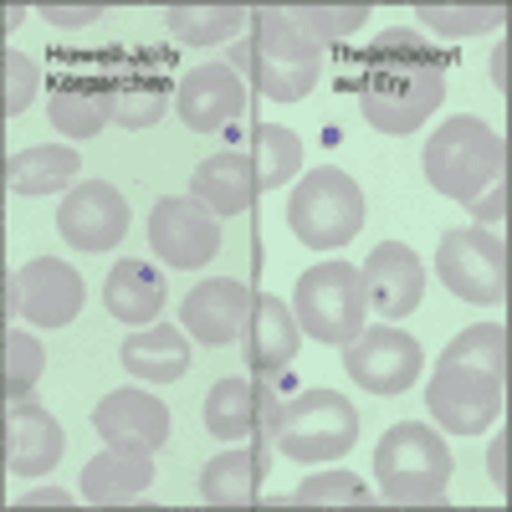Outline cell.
Instances as JSON below:
<instances>
[{"label":"cell","mask_w":512,"mask_h":512,"mask_svg":"<svg viewBox=\"0 0 512 512\" xmlns=\"http://www.w3.org/2000/svg\"><path fill=\"white\" fill-rule=\"evenodd\" d=\"M354 93L369 118V128L390 139H405L431 118L446 98V57L420 41L410 26L379 31V41L359 52L354 62Z\"/></svg>","instance_id":"cell-1"},{"label":"cell","mask_w":512,"mask_h":512,"mask_svg":"<svg viewBox=\"0 0 512 512\" xmlns=\"http://www.w3.org/2000/svg\"><path fill=\"white\" fill-rule=\"evenodd\" d=\"M507 400V333L502 323L461 328L425 384V410L451 436H482Z\"/></svg>","instance_id":"cell-2"},{"label":"cell","mask_w":512,"mask_h":512,"mask_svg":"<svg viewBox=\"0 0 512 512\" xmlns=\"http://www.w3.org/2000/svg\"><path fill=\"white\" fill-rule=\"evenodd\" d=\"M425 180L431 190L477 205L487 190L507 185V144L487 118L456 113L425 139Z\"/></svg>","instance_id":"cell-3"},{"label":"cell","mask_w":512,"mask_h":512,"mask_svg":"<svg viewBox=\"0 0 512 512\" xmlns=\"http://www.w3.org/2000/svg\"><path fill=\"white\" fill-rule=\"evenodd\" d=\"M323 72V41L287 16V6H267L251 16V77L272 103H303Z\"/></svg>","instance_id":"cell-4"},{"label":"cell","mask_w":512,"mask_h":512,"mask_svg":"<svg viewBox=\"0 0 512 512\" xmlns=\"http://www.w3.org/2000/svg\"><path fill=\"white\" fill-rule=\"evenodd\" d=\"M118 77H123V52H72L57 77H52V128L67 139H93L103 123H113L118 103Z\"/></svg>","instance_id":"cell-5"},{"label":"cell","mask_w":512,"mask_h":512,"mask_svg":"<svg viewBox=\"0 0 512 512\" xmlns=\"http://www.w3.org/2000/svg\"><path fill=\"white\" fill-rule=\"evenodd\" d=\"M374 477L390 502H436L451 482V451L431 425L400 420L374 446Z\"/></svg>","instance_id":"cell-6"},{"label":"cell","mask_w":512,"mask_h":512,"mask_svg":"<svg viewBox=\"0 0 512 512\" xmlns=\"http://www.w3.org/2000/svg\"><path fill=\"white\" fill-rule=\"evenodd\" d=\"M292 308H297V328H303L308 338L333 344V349H349L364 333V308H369L359 267H349V262L308 267L292 287Z\"/></svg>","instance_id":"cell-7"},{"label":"cell","mask_w":512,"mask_h":512,"mask_svg":"<svg viewBox=\"0 0 512 512\" xmlns=\"http://www.w3.org/2000/svg\"><path fill=\"white\" fill-rule=\"evenodd\" d=\"M287 226L313 251H333V246L354 241L364 226V195H359L354 175H344L333 164L303 175L297 190L287 195Z\"/></svg>","instance_id":"cell-8"},{"label":"cell","mask_w":512,"mask_h":512,"mask_svg":"<svg viewBox=\"0 0 512 512\" xmlns=\"http://www.w3.org/2000/svg\"><path fill=\"white\" fill-rule=\"evenodd\" d=\"M354 441H359V410L338 390H303L282 405L277 451L287 461H303V466L338 461L354 451Z\"/></svg>","instance_id":"cell-9"},{"label":"cell","mask_w":512,"mask_h":512,"mask_svg":"<svg viewBox=\"0 0 512 512\" xmlns=\"http://www.w3.org/2000/svg\"><path fill=\"white\" fill-rule=\"evenodd\" d=\"M282 384L277 379H216L205 395V425L221 441H246L256 436V466L272 472V451H277V420H282Z\"/></svg>","instance_id":"cell-10"},{"label":"cell","mask_w":512,"mask_h":512,"mask_svg":"<svg viewBox=\"0 0 512 512\" xmlns=\"http://www.w3.org/2000/svg\"><path fill=\"white\" fill-rule=\"evenodd\" d=\"M436 272L466 303H502L507 297V246L482 226L446 231L441 251H436Z\"/></svg>","instance_id":"cell-11"},{"label":"cell","mask_w":512,"mask_h":512,"mask_svg":"<svg viewBox=\"0 0 512 512\" xmlns=\"http://www.w3.org/2000/svg\"><path fill=\"white\" fill-rule=\"evenodd\" d=\"M149 246L164 267L195 272L221 251V216H210V210L190 195H169L149 216Z\"/></svg>","instance_id":"cell-12"},{"label":"cell","mask_w":512,"mask_h":512,"mask_svg":"<svg viewBox=\"0 0 512 512\" xmlns=\"http://www.w3.org/2000/svg\"><path fill=\"white\" fill-rule=\"evenodd\" d=\"M420 344L410 333L390 328V323H374L364 328L354 344L344 349V369L354 384H364L369 395H405L410 384L420 379Z\"/></svg>","instance_id":"cell-13"},{"label":"cell","mask_w":512,"mask_h":512,"mask_svg":"<svg viewBox=\"0 0 512 512\" xmlns=\"http://www.w3.org/2000/svg\"><path fill=\"white\" fill-rule=\"evenodd\" d=\"M57 231L72 251H113L128 231V200L103 180H82L57 210Z\"/></svg>","instance_id":"cell-14"},{"label":"cell","mask_w":512,"mask_h":512,"mask_svg":"<svg viewBox=\"0 0 512 512\" xmlns=\"http://www.w3.org/2000/svg\"><path fill=\"white\" fill-rule=\"evenodd\" d=\"M364 297L379 318H410L425 297V267L405 241H379L359 267Z\"/></svg>","instance_id":"cell-15"},{"label":"cell","mask_w":512,"mask_h":512,"mask_svg":"<svg viewBox=\"0 0 512 512\" xmlns=\"http://www.w3.org/2000/svg\"><path fill=\"white\" fill-rule=\"evenodd\" d=\"M175 108L195 134H221V128H231L246 113L241 72L226 67V62H205V67L185 72L180 88H175Z\"/></svg>","instance_id":"cell-16"},{"label":"cell","mask_w":512,"mask_h":512,"mask_svg":"<svg viewBox=\"0 0 512 512\" xmlns=\"http://www.w3.org/2000/svg\"><path fill=\"white\" fill-rule=\"evenodd\" d=\"M251 318V292L236 277H210L200 287H190V297L180 303V328L195 338V344L226 349L246 333Z\"/></svg>","instance_id":"cell-17"},{"label":"cell","mask_w":512,"mask_h":512,"mask_svg":"<svg viewBox=\"0 0 512 512\" xmlns=\"http://www.w3.org/2000/svg\"><path fill=\"white\" fill-rule=\"evenodd\" d=\"M16 287H21V313L36 328H67L82 313V297H88L82 277L67 262H57V256H36V262H26L16 272Z\"/></svg>","instance_id":"cell-18"},{"label":"cell","mask_w":512,"mask_h":512,"mask_svg":"<svg viewBox=\"0 0 512 512\" xmlns=\"http://www.w3.org/2000/svg\"><path fill=\"white\" fill-rule=\"evenodd\" d=\"M246 369L256 379H277L292 359H297V344H303V328H297V313L282 303V297H267L256 292L251 297V318H246Z\"/></svg>","instance_id":"cell-19"},{"label":"cell","mask_w":512,"mask_h":512,"mask_svg":"<svg viewBox=\"0 0 512 512\" xmlns=\"http://www.w3.org/2000/svg\"><path fill=\"white\" fill-rule=\"evenodd\" d=\"M62 425L47 405L36 400H11L6 405V466L16 477H41L62 461Z\"/></svg>","instance_id":"cell-20"},{"label":"cell","mask_w":512,"mask_h":512,"mask_svg":"<svg viewBox=\"0 0 512 512\" xmlns=\"http://www.w3.org/2000/svg\"><path fill=\"white\" fill-rule=\"evenodd\" d=\"M93 425L108 446H139V451H159L169 441V405L144 395V390H113L98 400Z\"/></svg>","instance_id":"cell-21"},{"label":"cell","mask_w":512,"mask_h":512,"mask_svg":"<svg viewBox=\"0 0 512 512\" xmlns=\"http://www.w3.org/2000/svg\"><path fill=\"white\" fill-rule=\"evenodd\" d=\"M169 57L144 47L134 57H123V77H118V103H113V123L139 134V128L159 123L169 108Z\"/></svg>","instance_id":"cell-22"},{"label":"cell","mask_w":512,"mask_h":512,"mask_svg":"<svg viewBox=\"0 0 512 512\" xmlns=\"http://www.w3.org/2000/svg\"><path fill=\"white\" fill-rule=\"evenodd\" d=\"M256 195H262V185H256V164L241 149L200 159L195 175H190V200H200L210 216H241V210H251Z\"/></svg>","instance_id":"cell-23"},{"label":"cell","mask_w":512,"mask_h":512,"mask_svg":"<svg viewBox=\"0 0 512 512\" xmlns=\"http://www.w3.org/2000/svg\"><path fill=\"white\" fill-rule=\"evenodd\" d=\"M149 482H154V451H139V446H103L82 466V497L98 507L139 497L149 492Z\"/></svg>","instance_id":"cell-24"},{"label":"cell","mask_w":512,"mask_h":512,"mask_svg":"<svg viewBox=\"0 0 512 512\" xmlns=\"http://www.w3.org/2000/svg\"><path fill=\"white\" fill-rule=\"evenodd\" d=\"M164 297H169L164 272H159L154 262H134V256L113 262V272H108V282H103L108 313H113L118 323H128V328L154 323V318L164 313Z\"/></svg>","instance_id":"cell-25"},{"label":"cell","mask_w":512,"mask_h":512,"mask_svg":"<svg viewBox=\"0 0 512 512\" xmlns=\"http://www.w3.org/2000/svg\"><path fill=\"white\" fill-rule=\"evenodd\" d=\"M123 369L149 384H175L190 369V338L175 323H154L123 338Z\"/></svg>","instance_id":"cell-26"},{"label":"cell","mask_w":512,"mask_h":512,"mask_svg":"<svg viewBox=\"0 0 512 512\" xmlns=\"http://www.w3.org/2000/svg\"><path fill=\"white\" fill-rule=\"evenodd\" d=\"M77 169H82V159L72 144H36V149H21L6 159V185L16 195H52V190L72 185Z\"/></svg>","instance_id":"cell-27"},{"label":"cell","mask_w":512,"mask_h":512,"mask_svg":"<svg viewBox=\"0 0 512 512\" xmlns=\"http://www.w3.org/2000/svg\"><path fill=\"white\" fill-rule=\"evenodd\" d=\"M262 482H267V472L256 466L251 451H221V456L205 461V472H200V497L216 502V507H246Z\"/></svg>","instance_id":"cell-28"},{"label":"cell","mask_w":512,"mask_h":512,"mask_svg":"<svg viewBox=\"0 0 512 512\" xmlns=\"http://www.w3.org/2000/svg\"><path fill=\"white\" fill-rule=\"evenodd\" d=\"M164 21L185 47H216V41H231L236 31H246L251 11L246 6H169Z\"/></svg>","instance_id":"cell-29"},{"label":"cell","mask_w":512,"mask_h":512,"mask_svg":"<svg viewBox=\"0 0 512 512\" xmlns=\"http://www.w3.org/2000/svg\"><path fill=\"white\" fill-rule=\"evenodd\" d=\"M251 144H256V185L262 190H282L297 175V164H303V139L282 123H256Z\"/></svg>","instance_id":"cell-30"},{"label":"cell","mask_w":512,"mask_h":512,"mask_svg":"<svg viewBox=\"0 0 512 512\" xmlns=\"http://www.w3.org/2000/svg\"><path fill=\"white\" fill-rule=\"evenodd\" d=\"M41 369H47V349H41V338L6 328V405L11 400H26L36 390Z\"/></svg>","instance_id":"cell-31"},{"label":"cell","mask_w":512,"mask_h":512,"mask_svg":"<svg viewBox=\"0 0 512 512\" xmlns=\"http://www.w3.org/2000/svg\"><path fill=\"white\" fill-rule=\"evenodd\" d=\"M277 502H303V507H333V502H374L369 487L354 472H313L308 482H297V492Z\"/></svg>","instance_id":"cell-32"},{"label":"cell","mask_w":512,"mask_h":512,"mask_svg":"<svg viewBox=\"0 0 512 512\" xmlns=\"http://www.w3.org/2000/svg\"><path fill=\"white\" fill-rule=\"evenodd\" d=\"M420 21L441 36H477L507 21L502 6H420Z\"/></svg>","instance_id":"cell-33"},{"label":"cell","mask_w":512,"mask_h":512,"mask_svg":"<svg viewBox=\"0 0 512 512\" xmlns=\"http://www.w3.org/2000/svg\"><path fill=\"white\" fill-rule=\"evenodd\" d=\"M287 16L318 41H338L369 21V6H287Z\"/></svg>","instance_id":"cell-34"},{"label":"cell","mask_w":512,"mask_h":512,"mask_svg":"<svg viewBox=\"0 0 512 512\" xmlns=\"http://www.w3.org/2000/svg\"><path fill=\"white\" fill-rule=\"evenodd\" d=\"M31 98H36V62L6 52V113H26Z\"/></svg>","instance_id":"cell-35"},{"label":"cell","mask_w":512,"mask_h":512,"mask_svg":"<svg viewBox=\"0 0 512 512\" xmlns=\"http://www.w3.org/2000/svg\"><path fill=\"white\" fill-rule=\"evenodd\" d=\"M466 210H472V216H477V226L482 231H492L502 216H507V185H497V190H487L477 205H466Z\"/></svg>","instance_id":"cell-36"},{"label":"cell","mask_w":512,"mask_h":512,"mask_svg":"<svg viewBox=\"0 0 512 512\" xmlns=\"http://www.w3.org/2000/svg\"><path fill=\"white\" fill-rule=\"evenodd\" d=\"M41 16H47L52 26H93L98 16H103V6H41Z\"/></svg>","instance_id":"cell-37"},{"label":"cell","mask_w":512,"mask_h":512,"mask_svg":"<svg viewBox=\"0 0 512 512\" xmlns=\"http://www.w3.org/2000/svg\"><path fill=\"white\" fill-rule=\"evenodd\" d=\"M487 472H492V482L507 492V436L492 441V451H487Z\"/></svg>","instance_id":"cell-38"},{"label":"cell","mask_w":512,"mask_h":512,"mask_svg":"<svg viewBox=\"0 0 512 512\" xmlns=\"http://www.w3.org/2000/svg\"><path fill=\"white\" fill-rule=\"evenodd\" d=\"M47 502H52V507H62V502H72V497H67V492H57V487H52V492H26V497H21V507H47Z\"/></svg>","instance_id":"cell-39"},{"label":"cell","mask_w":512,"mask_h":512,"mask_svg":"<svg viewBox=\"0 0 512 512\" xmlns=\"http://www.w3.org/2000/svg\"><path fill=\"white\" fill-rule=\"evenodd\" d=\"M492 82H497V88H507V47L492 52Z\"/></svg>","instance_id":"cell-40"},{"label":"cell","mask_w":512,"mask_h":512,"mask_svg":"<svg viewBox=\"0 0 512 512\" xmlns=\"http://www.w3.org/2000/svg\"><path fill=\"white\" fill-rule=\"evenodd\" d=\"M21 16H26V6H11V11H6V31H16V26H21Z\"/></svg>","instance_id":"cell-41"}]
</instances>
